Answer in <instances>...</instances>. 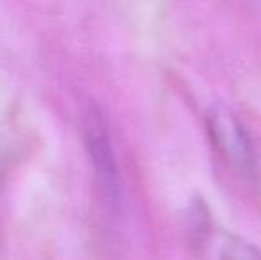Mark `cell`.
Segmentation results:
<instances>
[{
    "mask_svg": "<svg viewBox=\"0 0 261 260\" xmlns=\"http://www.w3.org/2000/svg\"><path fill=\"white\" fill-rule=\"evenodd\" d=\"M206 130L219 155L242 175L256 171V152L244 123L227 105L215 104L206 112Z\"/></svg>",
    "mask_w": 261,
    "mask_h": 260,
    "instance_id": "6da1fadb",
    "label": "cell"
},
{
    "mask_svg": "<svg viewBox=\"0 0 261 260\" xmlns=\"http://www.w3.org/2000/svg\"><path fill=\"white\" fill-rule=\"evenodd\" d=\"M86 141L89 148L91 162L96 175L98 187L110 207L119 203L121 196V177L117 168L116 153L112 148L107 123L100 109L93 107L86 116Z\"/></svg>",
    "mask_w": 261,
    "mask_h": 260,
    "instance_id": "7a4b0ae2",
    "label": "cell"
},
{
    "mask_svg": "<svg viewBox=\"0 0 261 260\" xmlns=\"http://www.w3.org/2000/svg\"><path fill=\"white\" fill-rule=\"evenodd\" d=\"M220 260H261V251L240 237L227 235L220 248Z\"/></svg>",
    "mask_w": 261,
    "mask_h": 260,
    "instance_id": "3957f363",
    "label": "cell"
}]
</instances>
